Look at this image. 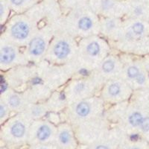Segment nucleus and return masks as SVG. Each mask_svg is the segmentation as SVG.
<instances>
[{"mask_svg": "<svg viewBox=\"0 0 149 149\" xmlns=\"http://www.w3.org/2000/svg\"><path fill=\"white\" fill-rule=\"evenodd\" d=\"M26 115L32 121L40 119L46 116L49 112L46 102L30 103L25 110Z\"/></svg>", "mask_w": 149, "mask_h": 149, "instance_id": "412c9836", "label": "nucleus"}, {"mask_svg": "<svg viewBox=\"0 0 149 149\" xmlns=\"http://www.w3.org/2000/svg\"><path fill=\"white\" fill-rule=\"evenodd\" d=\"M42 149H45V148H42Z\"/></svg>", "mask_w": 149, "mask_h": 149, "instance_id": "bb28decb", "label": "nucleus"}, {"mask_svg": "<svg viewBox=\"0 0 149 149\" xmlns=\"http://www.w3.org/2000/svg\"><path fill=\"white\" fill-rule=\"evenodd\" d=\"M123 61V68L121 78L125 80L134 90L145 87L149 79L142 63L134 59L132 54H125L121 57Z\"/></svg>", "mask_w": 149, "mask_h": 149, "instance_id": "9d476101", "label": "nucleus"}, {"mask_svg": "<svg viewBox=\"0 0 149 149\" xmlns=\"http://www.w3.org/2000/svg\"><path fill=\"white\" fill-rule=\"evenodd\" d=\"M123 21L119 17H102L100 19V34L113 43L116 42L122 34Z\"/></svg>", "mask_w": 149, "mask_h": 149, "instance_id": "f3484780", "label": "nucleus"}, {"mask_svg": "<svg viewBox=\"0 0 149 149\" xmlns=\"http://www.w3.org/2000/svg\"><path fill=\"white\" fill-rule=\"evenodd\" d=\"M12 111L2 98H0V122L1 125L5 123L11 116Z\"/></svg>", "mask_w": 149, "mask_h": 149, "instance_id": "b1692460", "label": "nucleus"}, {"mask_svg": "<svg viewBox=\"0 0 149 149\" xmlns=\"http://www.w3.org/2000/svg\"><path fill=\"white\" fill-rule=\"evenodd\" d=\"M95 149H110L108 146H104V145H98V146L95 148Z\"/></svg>", "mask_w": 149, "mask_h": 149, "instance_id": "393cba45", "label": "nucleus"}, {"mask_svg": "<svg viewBox=\"0 0 149 149\" xmlns=\"http://www.w3.org/2000/svg\"><path fill=\"white\" fill-rule=\"evenodd\" d=\"M99 90L95 81L88 75L70 79L64 86L63 92L69 104L95 95V93Z\"/></svg>", "mask_w": 149, "mask_h": 149, "instance_id": "1a4fd4ad", "label": "nucleus"}, {"mask_svg": "<svg viewBox=\"0 0 149 149\" xmlns=\"http://www.w3.org/2000/svg\"><path fill=\"white\" fill-rule=\"evenodd\" d=\"M54 33V25H46L38 29L32 39L24 48V53L29 63L37 64L43 61Z\"/></svg>", "mask_w": 149, "mask_h": 149, "instance_id": "6e6552de", "label": "nucleus"}, {"mask_svg": "<svg viewBox=\"0 0 149 149\" xmlns=\"http://www.w3.org/2000/svg\"><path fill=\"white\" fill-rule=\"evenodd\" d=\"M122 68L123 61L122 58L110 54L89 75L95 81L101 90L105 82L121 76Z\"/></svg>", "mask_w": 149, "mask_h": 149, "instance_id": "f8f14e48", "label": "nucleus"}, {"mask_svg": "<svg viewBox=\"0 0 149 149\" xmlns=\"http://www.w3.org/2000/svg\"><path fill=\"white\" fill-rule=\"evenodd\" d=\"M89 5L93 11L102 17H119L125 15V2L119 0H90Z\"/></svg>", "mask_w": 149, "mask_h": 149, "instance_id": "2eb2a0df", "label": "nucleus"}, {"mask_svg": "<svg viewBox=\"0 0 149 149\" xmlns=\"http://www.w3.org/2000/svg\"><path fill=\"white\" fill-rule=\"evenodd\" d=\"M58 139L61 144L68 146L72 140V134L70 124L63 123L58 127Z\"/></svg>", "mask_w": 149, "mask_h": 149, "instance_id": "4be33fe9", "label": "nucleus"}, {"mask_svg": "<svg viewBox=\"0 0 149 149\" xmlns=\"http://www.w3.org/2000/svg\"><path fill=\"white\" fill-rule=\"evenodd\" d=\"M147 34L146 21L127 18L123 21L122 34L113 45L124 54H140L146 50Z\"/></svg>", "mask_w": 149, "mask_h": 149, "instance_id": "7ed1b4c3", "label": "nucleus"}, {"mask_svg": "<svg viewBox=\"0 0 149 149\" xmlns=\"http://www.w3.org/2000/svg\"><path fill=\"white\" fill-rule=\"evenodd\" d=\"M4 81L10 88L19 92H23L27 89L29 83L37 75V66H16L5 72Z\"/></svg>", "mask_w": 149, "mask_h": 149, "instance_id": "ddd939ff", "label": "nucleus"}, {"mask_svg": "<svg viewBox=\"0 0 149 149\" xmlns=\"http://www.w3.org/2000/svg\"><path fill=\"white\" fill-rule=\"evenodd\" d=\"M29 61L26 58L24 50L21 47L0 39V70L6 72L16 66L27 65Z\"/></svg>", "mask_w": 149, "mask_h": 149, "instance_id": "4468645a", "label": "nucleus"}, {"mask_svg": "<svg viewBox=\"0 0 149 149\" xmlns=\"http://www.w3.org/2000/svg\"><path fill=\"white\" fill-rule=\"evenodd\" d=\"M49 112L59 113L63 111L67 107L68 102L63 91L54 90L52 92L47 101L46 102Z\"/></svg>", "mask_w": 149, "mask_h": 149, "instance_id": "aec40b11", "label": "nucleus"}, {"mask_svg": "<svg viewBox=\"0 0 149 149\" xmlns=\"http://www.w3.org/2000/svg\"><path fill=\"white\" fill-rule=\"evenodd\" d=\"M1 34V39L21 48H25L37 32L38 25L25 14H17L9 19Z\"/></svg>", "mask_w": 149, "mask_h": 149, "instance_id": "39448f33", "label": "nucleus"}, {"mask_svg": "<svg viewBox=\"0 0 149 149\" xmlns=\"http://www.w3.org/2000/svg\"><path fill=\"white\" fill-rule=\"evenodd\" d=\"M10 7L8 0H1L0 3V26H5L9 19Z\"/></svg>", "mask_w": 149, "mask_h": 149, "instance_id": "5701e85b", "label": "nucleus"}, {"mask_svg": "<svg viewBox=\"0 0 149 149\" xmlns=\"http://www.w3.org/2000/svg\"><path fill=\"white\" fill-rule=\"evenodd\" d=\"M110 54V45L105 38L93 35L80 39L76 58L70 63L73 78L77 74H80L79 78L88 76Z\"/></svg>", "mask_w": 149, "mask_h": 149, "instance_id": "f257e3e1", "label": "nucleus"}, {"mask_svg": "<svg viewBox=\"0 0 149 149\" xmlns=\"http://www.w3.org/2000/svg\"><path fill=\"white\" fill-rule=\"evenodd\" d=\"M100 90L101 98L105 104L110 105L128 102L134 93V90L121 77L105 82Z\"/></svg>", "mask_w": 149, "mask_h": 149, "instance_id": "9b49d317", "label": "nucleus"}, {"mask_svg": "<svg viewBox=\"0 0 149 149\" xmlns=\"http://www.w3.org/2000/svg\"><path fill=\"white\" fill-rule=\"evenodd\" d=\"M36 66L37 76L52 91L63 86L73 78V71L70 63L52 64L43 60Z\"/></svg>", "mask_w": 149, "mask_h": 149, "instance_id": "0eeeda50", "label": "nucleus"}, {"mask_svg": "<svg viewBox=\"0 0 149 149\" xmlns=\"http://www.w3.org/2000/svg\"><path fill=\"white\" fill-rule=\"evenodd\" d=\"M30 129L34 131V135L37 140L40 142H45L51 138L54 127L51 122L37 119L32 121Z\"/></svg>", "mask_w": 149, "mask_h": 149, "instance_id": "a211bd4d", "label": "nucleus"}, {"mask_svg": "<svg viewBox=\"0 0 149 149\" xmlns=\"http://www.w3.org/2000/svg\"><path fill=\"white\" fill-rule=\"evenodd\" d=\"M78 46L75 37L63 29H57L43 60L57 65L72 63L76 58Z\"/></svg>", "mask_w": 149, "mask_h": 149, "instance_id": "20e7f679", "label": "nucleus"}, {"mask_svg": "<svg viewBox=\"0 0 149 149\" xmlns=\"http://www.w3.org/2000/svg\"><path fill=\"white\" fill-rule=\"evenodd\" d=\"M132 149H139V148H133Z\"/></svg>", "mask_w": 149, "mask_h": 149, "instance_id": "a878e982", "label": "nucleus"}, {"mask_svg": "<svg viewBox=\"0 0 149 149\" xmlns=\"http://www.w3.org/2000/svg\"><path fill=\"white\" fill-rule=\"evenodd\" d=\"M0 98L5 101L12 113H14L24 112L28 105L31 103L26 91L19 92L10 87L1 92Z\"/></svg>", "mask_w": 149, "mask_h": 149, "instance_id": "dca6fc26", "label": "nucleus"}, {"mask_svg": "<svg viewBox=\"0 0 149 149\" xmlns=\"http://www.w3.org/2000/svg\"><path fill=\"white\" fill-rule=\"evenodd\" d=\"M104 113V102L100 96L95 95L69 104L63 111V116L69 123L74 125L99 118Z\"/></svg>", "mask_w": 149, "mask_h": 149, "instance_id": "423d86ee", "label": "nucleus"}, {"mask_svg": "<svg viewBox=\"0 0 149 149\" xmlns=\"http://www.w3.org/2000/svg\"><path fill=\"white\" fill-rule=\"evenodd\" d=\"M125 8L127 18L145 21L147 17V8L139 1L127 0L125 2Z\"/></svg>", "mask_w": 149, "mask_h": 149, "instance_id": "6ab92c4d", "label": "nucleus"}, {"mask_svg": "<svg viewBox=\"0 0 149 149\" xmlns=\"http://www.w3.org/2000/svg\"><path fill=\"white\" fill-rule=\"evenodd\" d=\"M55 30L63 29L75 38L100 34V18L86 5L73 9L54 23Z\"/></svg>", "mask_w": 149, "mask_h": 149, "instance_id": "f03ea898", "label": "nucleus"}]
</instances>
